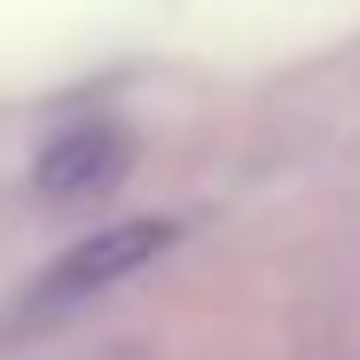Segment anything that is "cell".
I'll use <instances>...</instances> for the list:
<instances>
[{
    "mask_svg": "<svg viewBox=\"0 0 360 360\" xmlns=\"http://www.w3.org/2000/svg\"><path fill=\"white\" fill-rule=\"evenodd\" d=\"M172 251V219H110L102 235H86V243H71L63 259H55L32 290L39 314H63V306H86V297L134 282L141 266H157Z\"/></svg>",
    "mask_w": 360,
    "mask_h": 360,
    "instance_id": "cell-1",
    "label": "cell"
},
{
    "mask_svg": "<svg viewBox=\"0 0 360 360\" xmlns=\"http://www.w3.org/2000/svg\"><path fill=\"white\" fill-rule=\"evenodd\" d=\"M126 134L117 126H71V134H55L32 165V188L55 196V204H71V196H102L117 172H126Z\"/></svg>",
    "mask_w": 360,
    "mask_h": 360,
    "instance_id": "cell-2",
    "label": "cell"
}]
</instances>
